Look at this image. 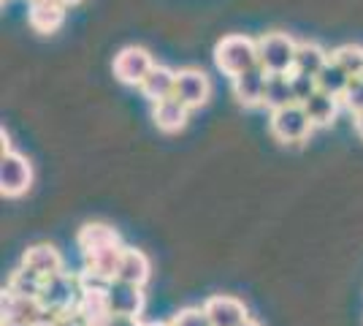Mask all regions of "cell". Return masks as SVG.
I'll list each match as a JSON object with an SVG mask.
<instances>
[{"mask_svg":"<svg viewBox=\"0 0 363 326\" xmlns=\"http://www.w3.org/2000/svg\"><path fill=\"white\" fill-rule=\"evenodd\" d=\"M214 65L230 79L255 68V65H260L257 63V41L250 36H242V33L223 36L214 47Z\"/></svg>","mask_w":363,"mask_h":326,"instance_id":"cell-1","label":"cell"},{"mask_svg":"<svg viewBox=\"0 0 363 326\" xmlns=\"http://www.w3.org/2000/svg\"><path fill=\"white\" fill-rule=\"evenodd\" d=\"M296 49L298 41H293L288 33H263L257 38V63L266 74H293Z\"/></svg>","mask_w":363,"mask_h":326,"instance_id":"cell-2","label":"cell"},{"mask_svg":"<svg viewBox=\"0 0 363 326\" xmlns=\"http://www.w3.org/2000/svg\"><path fill=\"white\" fill-rule=\"evenodd\" d=\"M312 128L315 125H312V120H309V114H306V109L301 104L277 109L269 117V131L274 134V139L282 141V144H298V141L309 136Z\"/></svg>","mask_w":363,"mask_h":326,"instance_id":"cell-3","label":"cell"},{"mask_svg":"<svg viewBox=\"0 0 363 326\" xmlns=\"http://www.w3.org/2000/svg\"><path fill=\"white\" fill-rule=\"evenodd\" d=\"M33 185V166L30 161L19 153H3L0 156V193L6 199L25 196Z\"/></svg>","mask_w":363,"mask_h":326,"instance_id":"cell-4","label":"cell"},{"mask_svg":"<svg viewBox=\"0 0 363 326\" xmlns=\"http://www.w3.org/2000/svg\"><path fill=\"white\" fill-rule=\"evenodd\" d=\"M157 63L144 47H125L114 55V77L128 87H141Z\"/></svg>","mask_w":363,"mask_h":326,"instance_id":"cell-5","label":"cell"},{"mask_svg":"<svg viewBox=\"0 0 363 326\" xmlns=\"http://www.w3.org/2000/svg\"><path fill=\"white\" fill-rule=\"evenodd\" d=\"M79 296H82V275L74 278V275L62 272L44 283L41 305L49 310H71L79 305Z\"/></svg>","mask_w":363,"mask_h":326,"instance_id":"cell-6","label":"cell"},{"mask_svg":"<svg viewBox=\"0 0 363 326\" xmlns=\"http://www.w3.org/2000/svg\"><path fill=\"white\" fill-rule=\"evenodd\" d=\"M174 95L179 98L187 109H201L209 95H212V82L201 68H179L177 71V90Z\"/></svg>","mask_w":363,"mask_h":326,"instance_id":"cell-7","label":"cell"},{"mask_svg":"<svg viewBox=\"0 0 363 326\" xmlns=\"http://www.w3.org/2000/svg\"><path fill=\"white\" fill-rule=\"evenodd\" d=\"M76 310L82 313V318L90 326H106L114 318L111 308H108L106 286H92V283L82 280V296H79Z\"/></svg>","mask_w":363,"mask_h":326,"instance_id":"cell-8","label":"cell"},{"mask_svg":"<svg viewBox=\"0 0 363 326\" xmlns=\"http://www.w3.org/2000/svg\"><path fill=\"white\" fill-rule=\"evenodd\" d=\"M106 294L111 315H117V318H138L144 310V288H138V286L114 280L106 286Z\"/></svg>","mask_w":363,"mask_h":326,"instance_id":"cell-9","label":"cell"},{"mask_svg":"<svg viewBox=\"0 0 363 326\" xmlns=\"http://www.w3.org/2000/svg\"><path fill=\"white\" fill-rule=\"evenodd\" d=\"M203 313L209 315V324L212 326H242L250 318V313H247L242 299L228 294L209 296L203 302Z\"/></svg>","mask_w":363,"mask_h":326,"instance_id":"cell-10","label":"cell"},{"mask_svg":"<svg viewBox=\"0 0 363 326\" xmlns=\"http://www.w3.org/2000/svg\"><path fill=\"white\" fill-rule=\"evenodd\" d=\"M266 79L269 74L255 65V68H250V71H244L239 74L236 79H230V87H233V98L247 109H255V107H263V90H266Z\"/></svg>","mask_w":363,"mask_h":326,"instance_id":"cell-11","label":"cell"},{"mask_svg":"<svg viewBox=\"0 0 363 326\" xmlns=\"http://www.w3.org/2000/svg\"><path fill=\"white\" fill-rule=\"evenodd\" d=\"M22 266H28L30 272H35L46 283L55 275H62V256L60 250L52 248V245H33V248L25 250Z\"/></svg>","mask_w":363,"mask_h":326,"instance_id":"cell-12","label":"cell"},{"mask_svg":"<svg viewBox=\"0 0 363 326\" xmlns=\"http://www.w3.org/2000/svg\"><path fill=\"white\" fill-rule=\"evenodd\" d=\"M0 310H3V321L35 326L38 324V318H41V313H44V305H41V299H25V296H16V294L3 291Z\"/></svg>","mask_w":363,"mask_h":326,"instance_id":"cell-13","label":"cell"},{"mask_svg":"<svg viewBox=\"0 0 363 326\" xmlns=\"http://www.w3.org/2000/svg\"><path fill=\"white\" fill-rule=\"evenodd\" d=\"M28 22L35 33H57L65 22V6L57 0H35L28 9Z\"/></svg>","mask_w":363,"mask_h":326,"instance_id":"cell-14","label":"cell"},{"mask_svg":"<svg viewBox=\"0 0 363 326\" xmlns=\"http://www.w3.org/2000/svg\"><path fill=\"white\" fill-rule=\"evenodd\" d=\"M150 259L136 248H125L122 250L120 266H117V280L120 283H130V286H138L144 288L150 283Z\"/></svg>","mask_w":363,"mask_h":326,"instance_id":"cell-15","label":"cell"},{"mask_svg":"<svg viewBox=\"0 0 363 326\" xmlns=\"http://www.w3.org/2000/svg\"><path fill=\"white\" fill-rule=\"evenodd\" d=\"M152 120L155 125L163 131V134H177L187 125V117H190V109L182 104L179 98H166L160 104H152Z\"/></svg>","mask_w":363,"mask_h":326,"instance_id":"cell-16","label":"cell"},{"mask_svg":"<svg viewBox=\"0 0 363 326\" xmlns=\"http://www.w3.org/2000/svg\"><path fill=\"white\" fill-rule=\"evenodd\" d=\"M141 95L152 101V104H160L166 98H174V90H177V71H171L168 65H155L152 74L144 79V85L138 87Z\"/></svg>","mask_w":363,"mask_h":326,"instance_id":"cell-17","label":"cell"},{"mask_svg":"<svg viewBox=\"0 0 363 326\" xmlns=\"http://www.w3.org/2000/svg\"><path fill=\"white\" fill-rule=\"evenodd\" d=\"M296 104L293 95V85H290V74H269L266 79V90H263V107L269 112L285 109Z\"/></svg>","mask_w":363,"mask_h":326,"instance_id":"cell-18","label":"cell"},{"mask_svg":"<svg viewBox=\"0 0 363 326\" xmlns=\"http://www.w3.org/2000/svg\"><path fill=\"white\" fill-rule=\"evenodd\" d=\"M328 60H331V55L320 47V44H315V41H298L293 71H298V74H309V77L318 79V74L328 65Z\"/></svg>","mask_w":363,"mask_h":326,"instance_id":"cell-19","label":"cell"},{"mask_svg":"<svg viewBox=\"0 0 363 326\" xmlns=\"http://www.w3.org/2000/svg\"><path fill=\"white\" fill-rule=\"evenodd\" d=\"M76 245L82 253L104 248V245H120V234L114 232L108 223H84L76 234Z\"/></svg>","mask_w":363,"mask_h":326,"instance_id":"cell-20","label":"cell"},{"mask_svg":"<svg viewBox=\"0 0 363 326\" xmlns=\"http://www.w3.org/2000/svg\"><path fill=\"white\" fill-rule=\"evenodd\" d=\"M301 107L306 109V114H309V120H312L315 128H325V125H331L333 120H336L342 101L328 93H323V90H318V93L312 95L306 104H301Z\"/></svg>","mask_w":363,"mask_h":326,"instance_id":"cell-21","label":"cell"},{"mask_svg":"<svg viewBox=\"0 0 363 326\" xmlns=\"http://www.w3.org/2000/svg\"><path fill=\"white\" fill-rule=\"evenodd\" d=\"M6 291L16 296H25V299H41L44 280L38 278L35 272H30L28 266H19V269L11 272V278L6 283Z\"/></svg>","mask_w":363,"mask_h":326,"instance_id":"cell-22","label":"cell"},{"mask_svg":"<svg viewBox=\"0 0 363 326\" xmlns=\"http://www.w3.org/2000/svg\"><path fill=\"white\" fill-rule=\"evenodd\" d=\"M350 74L339 65L336 60H328V65L318 74V90L333 95V98H342V93L347 90L350 85Z\"/></svg>","mask_w":363,"mask_h":326,"instance_id":"cell-23","label":"cell"},{"mask_svg":"<svg viewBox=\"0 0 363 326\" xmlns=\"http://www.w3.org/2000/svg\"><path fill=\"white\" fill-rule=\"evenodd\" d=\"M331 60H336L350 77H363V47L358 44H342L331 52Z\"/></svg>","mask_w":363,"mask_h":326,"instance_id":"cell-24","label":"cell"},{"mask_svg":"<svg viewBox=\"0 0 363 326\" xmlns=\"http://www.w3.org/2000/svg\"><path fill=\"white\" fill-rule=\"evenodd\" d=\"M342 107L347 109L352 117H358V114H363V77H355L350 79L347 90L342 93Z\"/></svg>","mask_w":363,"mask_h":326,"instance_id":"cell-25","label":"cell"},{"mask_svg":"<svg viewBox=\"0 0 363 326\" xmlns=\"http://www.w3.org/2000/svg\"><path fill=\"white\" fill-rule=\"evenodd\" d=\"M290 85H293L296 104H306L312 95L318 93V79L309 77V74H298V71H293V74H290Z\"/></svg>","mask_w":363,"mask_h":326,"instance_id":"cell-26","label":"cell"},{"mask_svg":"<svg viewBox=\"0 0 363 326\" xmlns=\"http://www.w3.org/2000/svg\"><path fill=\"white\" fill-rule=\"evenodd\" d=\"M168 324L171 326H212L209 324V315L203 313V308H182Z\"/></svg>","mask_w":363,"mask_h":326,"instance_id":"cell-27","label":"cell"},{"mask_svg":"<svg viewBox=\"0 0 363 326\" xmlns=\"http://www.w3.org/2000/svg\"><path fill=\"white\" fill-rule=\"evenodd\" d=\"M55 326H90L84 318H82V313L76 310V308H71V310H60V315H57V324Z\"/></svg>","mask_w":363,"mask_h":326,"instance_id":"cell-28","label":"cell"},{"mask_svg":"<svg viewBox=\"0 0 363 326\" xmlns=\"http://www.w3.org/2000/svg\"><path fill=\"white\" fill-rule=\"evenodd\" d=\"M106 326H147V324H141V318H111Z\"/></svg>","mask_w":363,"mask_h":326,"instance_id":"cell-29","label":"cell"},{"mask_svg":"<svg viewBox=\"0 0 363 326\" xmlns=\"http://www.w3.org/2000/svg\"><path fill=\"white\" fill-rule=\"evenodd\" d=\"M355 131H358V136L363 139V114H358V117H355Z\"/></svg>","mask_w":363,"mask_h":326,"instance_id":"cell-30","label":"cell"},{"mask_svg":"<svg viewBox=\"0 0 363 326\" xmlns=\"http://www.w3.org/2000/svg\"><path fill=\"white\" fill-rule=\"evenodd\" d=\"M57 3H62V6H65V9H71V6H79V3H82V0H57Z\"/></svg>","mask_w":363,"mask_h":326,"instance_id":"cell-31","label":"cell"},{"mask_svg":"<svg viewBox=\"0 0 363 326\" xmlns=\"http://www.w3.org/2000/svg\"><path fill=\"white\" fill-rule=\"evenodd\" d=\"M242 326H260V324H257L255 318H247V321H244V324H242Z\"/></svg>","mask_w":363,"mask_h":326,"instance_id":"cell-32","label":"cell"},{"mask_svg":"<svg viewBox=\"0 0 363 326\" xmlns=\"http://www.w3.org/2000/svg\"><path fill=\"white\" fill-rule=\"evenodd\" d=\"M3 326H25V324H14V321H3Z\"/></svg>","mask_w":363,"mask_h":326,"instance_id":"cell-33","label":"cell"},{"mask_svg":"<svg viewBox=\"0 0 363 326\" xmlns=\"http://www.w3.org/2000/svg\"><path fill=\"white\" fill-rule=\"evenodd\" d=\"M147 326H171V324H147Z\"/></svg>","mask_w":363,"mask_h":326,"instance_id":"cell-34","label":"cell"},{"mask_svg":"<svg viewBox=\"0 0 363 326\" xmlns=\"http://www.w3.org/2000/svg\"><path fill=\"white\" fill-rule=\"evenodd\" d=\"M28 3H35V0H28Z\"/></svg>","mask_w":363,"mask_h":326,"instance_id":"cell-35","label":"cell"}]
</instances>
